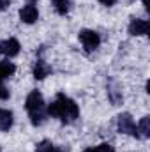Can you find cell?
<instances>
[{
  "mask_svg": "<svg viewBox=\"0 0 150 152\" xmlns=\"http://www.w3.org/2000/svg\"><path fill=\"white\" fill-rule=\"evenodd\" d=\"M12 122H14L12 112L5 110V108H0V131H9L12 127Z\"/></svg>",
  "mask_w": 150,
  "mask_h": 152,
  "instance_id": "ba28073f",
  "label": "cell"
},
{
  "mask_svg": "<svg viewBox=\"0 0 150 152\" xmlns=\"http://www.w3.org/2000/svg\"><path fill=\"white\" fill-rule=\"evenodd\" d=\"M150 28V23L147 20H140V18H133L129 23V34L131 36H147Z\"/></svg>",
  "mask_w": 150,
  "mask_h": 152,
  "instance_id": "8992f818",
  "label": "cell"
},
{
  "mask_svg": "<svg viewBox=\"0 0 150 152\" xmlns=\"http://www.w3.org/2000/svg\"><path fill=\"white\" fill-rule=\"evenodd\" d=\"M9 4H11L9 0H0V11H4V9H5V7L9 5Z\"/></svg>",
  "mask_w": 150,
  "mask_h": 152,
  "instance_id": "ac0fdd59",
  "label": "cell"
},
{
  "mask_svg": "<svg viewBox=\"0 0 150 152\" xmlns=\"http://www.w3.org/2000/svg\"><path fill=\"white\" fill-rule=\"evenodd\" d=\"M20 41L18 39H14V37H9V39H5V41H2L0 42V53L2 55H5V57H16L18 53H20Z\"/></svg>",
  "mask_w": 150,
  "mask_h": 152,
  "instance_id": "5b68a950",
  "label": "cell"
},
{
  "mask_svg": "<svg viewBox=\"0 0 150 152\" xmlns=\"http://www.w3.org/2000/svg\"><path fill=\"white\" fill-rule=\"evenodd\" d=\"M53 143L51 142H48V140H42V142H39L37 145H36V152H51L53 151Z\"/></svg>",
  "mask_w": 150,
  "mask_h": 152,
  "instance_id": "9a60e30c",
  "label": "cell"
},
{
  "mask_svg": "<svg viewBox=\"0 0 150 152\" xmlns=\"http://www.w3.org/2000/svg\"><path fill=\"white\" fill-rule=\"evenodd\" d=\"M79 42L83 44L85 51L90 53V51H94V50L99 48V44H101V37H99V34H97L95 30H88V28H85V30L79 32Z\"/></svg>",
  "mask_w": 150,
  "mask_h": 152,
  "instance_id": "277c9868",
  "label": "cell"
},
{
  "mask_svg": "<svg viewBox=\"0 0 150 152\" xmlns=\"http://www.w3.org/2000/svg\"><path fill=\"white\" fill-rule=\"evenodd\" d=\"M141 2H143V4H145L147 7H149V0H141Z\"/></svg>",
  "mask_w": 150,
  "mask_h": 152,
  "instance_id": "ffe728a7",
  "label": "cell"
},
{
  "mask_svg": "<svg viewBox=\"0 0 150 152\" xmlns=\"http://www.w3.org/2000/svg\"><path fill=\"white\" fill-rule=\"evenodd\" d=\"M48 75H51V66H48L44 60H37L34 66V78L36 80H44Z\"/></svg>",
  "mask_w": 150,
  "mask_h": 152,
  "instance_id": "9c48e42d",
  "label": "cell"
},
{
  "mask_svg": "<svg viewBox=\"0 0 150 152\" xmlns=\"http://www.w3.org/2000/svg\"><path fill=\"white\" fill-rule=\"evenodd\" d=\"M117 124H118V131H120V133L129 134V136H134V138H140L136 122L133 120L131 113H120L118 118H117Z\"/></svg>",
  "mask_w": 150,
  "mask_h": 152,
  "instance_id": "3957f363",
  "label": "cell"
},
{
  "mask_svg": "<svg viewBox=\"0 0 150 152\" xmlns=\"http://www.w3.org/2000/svg\"><path fill=\"white\" fill-rule=\"evenodd\" d=\"M51 4L60 16H66L71 9V0H51Z\"/></svg>",
  "mask_w": 150,
  "mask_h": 152,
  "instance_id": "8fae6325",
  "label": "cell"
},
{
  "mask_svg": "<svg viewBox=\"0 0 150 152\" xmlns=\"http://www.w3.org/2000/svg\"><path fill=\"white\" fill-rule=\"evenodd\" d=\"M27 2H28V4H34V2H36V0H27Z\"/></svg>",
  "mask_w": 150,
  "mask_h": 152,
  "instance_id": "44dd1931",
  "label": "cell"
},
{
  "mask_svg": "<svg viewBox=\"0 0 150 152\" xmlns=\"http://www.w3.org/2000/svg\"><path fill=\"white\" fill-rule=\"evenodd\" d=\"M14 71H16V67H14L12 62H7V60L0 62V81L5 80V78H9V76H12Z\"/></svg>",
  "mask_w": 150,
  "mask_h": 152,
  "instance_id": "7c38bea8",
  "label": "cell"
},
{
  "mask_svg": "<svg viewBox=\"0 0 150 152\" xmlns=\"http://www.w3.org/2000/svg\"><path fill=\"white\" fill-rule=\"evenodd\" d=\"M136 127H138V134H140V138H149L150 136V117H143Z\"/></svg>",
  "mask_w": 150,
  "mask_h": 152,
  "instance_id": "4fadbf2b",
  "label": "cell"
},
{
  "mask_svg": "<svg viewBox=\"0 0 150 152\" xmlns=\"http://www.w3.org/2000/svg\"><path fill=\"white\" fill-rule=\"evenodd\" d=\"M99 2H101L103 5H108V7H110V5H113V4H115L117 0H99Z\"/></svg>",
  "mask_w": 150,
  "mask_h": 152,
  "instance_id": "d6986e66",
  "label": "cell"
},
{
  "mask_svg": "<svg viewBox=\"0 0 150 152\" xmlns=\"http://www.w3.org/2000/svg\"><path fill=\"white\" fill-rule=\"evenodd\" d=\"M51 152H69V149L67 147H53Z\"/></svg>",
  "mask_w": 150,
  "mask_h": 152,
  "instance_id": "e0dca14e",
  "label": "cell"
},
{
  "mask_svg": "<svg viewBox=\"0 0 150 152\" xmlns=\"http://www.w3.org/2000/svg\"><path fill=\"white\" fill-rule=\"evenodd\" d=\"M83 152H115L110 143H101V145H97V147H88V149H85Z\"/></svg>",
  "mask_w": 150,
  "mask_h": 152,
  "instance_id": "5bb4252c",
  "label": "cell"
},
{
  "mask_svg": "<svg viewBox=\"0 0 150 152\" xmlns=\"http://www.w3.org/2000/svg\"><path fill=\"white\" fill-rule=\"evenodd\" d=\"M20 18H21V21L23 23H36L37 21V18H39V11H37V7L34 5V4H27L21 11H20Z\"/></svg>",
  "mask_w": 150,
  "mask_h": 152,
  "instance_id": "52a82bcc",
  "label": "cell"
},
{
  "mask_svg": "<svg viewBox=\"0 0 150 152\" xmlns=\"http://www.w3.org/2000/svg\"><path fill=\"white\" fill-rule=\"evenodd\" d=\"M46 112H48V115L57 117V118H60V120L66 122V124L74 122L76 118L79 117V108H78V104H76L71 97H67L66 94H58L57 99L48 106Z\"/></svg>",
  "mask_w": 150,
  "mask_h": 152,
  "instance_id": "6da1fadb",
  "label": "cell"
},
{
  "mask_svg": "<svg viewBox=\"0 0 150 152\" xmlns=\"http://www.w3.org/2000/svg\"><path fill=\"white\" fill-rule=\"evenodd\" d=\"M25 108L28 112L30 117V122L34 126H42L44 120H46V106H44V99H42V94L39 90H32L28 96H27V101H25Z\"/></svg>",
  "mask_w": 150,
  "mask_h": 152,
  "instance_id": "7a4b0ae2",
  "label": "cell"
},
{
  "mask_svg": "<svg viewBox=\"0 0 150 152\" xmlns=\"http://www.w3.org/2000/svg\"><path fill=\"white\" fill-rule=\"evenodd\" d=\"M9 96H11V92L0 83V101H5V99H9Z\"/></svg>",
  "mask_w": 150,
  "mask_h": 152,
  "instance_id": "2e32d148",
  "label": "cell"
},
{
  "mask_svg": "<svg viewBox=\"0 0 150 152\" xmlns=\"http://www.w3.org/2000/svg\"><path fill=\"white\" fill-rule=\"evenodd\" d=\"M108 96H110V101H111L113 104H120L122 101H124V96H122V90L115 85V83H110L108 85Z\"/></svg>",
  "mask_w": 150,
  "mask_h": 152,
  "instance_id": "30bf717a",
  "label": "cell"
}]
</instances>
